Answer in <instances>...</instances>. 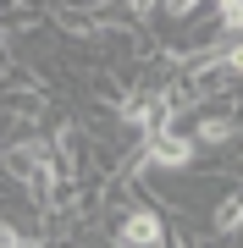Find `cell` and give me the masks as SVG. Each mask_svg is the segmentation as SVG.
I'll use <instances>...</instances> for the list:
<instances>
[{
    "mask_svg": "<svg viewBox=\"0 0 243 248\" xmlns=\"http://www.w3.org/2000/svg\"><path fill=\"white\" fill-rule=\"evenodd\" d=\"M171 237V215L155 210V204H127V210L111 215V232L105 243L111 248H166Z\"/></svg>",
    "mask_w": 243,
    "mask_h": 248,
    "instance_id": "6da1fadb",
    "label": "cell"
},
{
    "mask_svg": "<svg viewBox=\"0 0 243 248\" xmlns=\"http://www.w3.org/2000/svg\"><path fill=\"white\" fill-rule=\"evenodd\" d=\"M33 243H39V232H28L17 215L0 210V248H33Z\"/></svg>",
    "mask_w": 243,
    "mask_h": 248,
    "instance_id": "277c9868",
    "label": "cell"
},
{
    "mask_svg": "<svg viewBox=\"0 0 243 248\" xmlns=\"http://www.w3.org/2000/svg\"><path fill=\"white\" fill-rule=\"evenodd\" d=\"M182 133L194 138V149H221L232 155L238 149V99H216V105H199L188 122H182Z\"/></svg>",
    "mask_w": 243,
    "mask_h": 248,
    "instance_id": "7a4b0ae2",
    "label": "cell"
},
{
    "mask_svg": "<svg viewBox=\"0 0 243 248\" xmlns=\"http://www.w3.org/2000/svg\"><path fill=\"white\" fill-rule=\"evenodd\" d=\"M238 226H243V199L238 193H221L216 199V210H210V237H216V243H238Z\"/></svg>",
    "mask_w": 243,
    "mask_h": 248,
    "instance_id": "3957f363",
    "label": "cell"
}]
</instances>
